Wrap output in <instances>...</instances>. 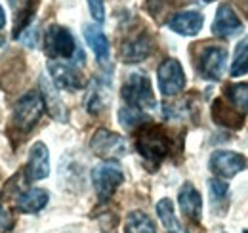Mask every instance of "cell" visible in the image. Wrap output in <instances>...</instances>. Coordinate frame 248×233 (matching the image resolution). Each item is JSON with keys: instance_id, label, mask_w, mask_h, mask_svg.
<instances>
[{"instance_id": "obj_1", "label": "cell", "mask_w": 248, "mask_h": 233, "mask_svg": "<svg viewBox=\"0 0 248 233\" xmlns=\"http://www.w3.org/2000/svg\"><path fill=\"white\" fill-rule=\"evenodd\" d=\"M123 100L130 107H138V109H155L156 100L151 88V81L147 79L145 73H132L128 75L126 83L123 84L121 92Z\"/></svg>"}, {"instance_id": "obj_2", "label": "cell", "mask_w": 248, "mask_h": 233, "mask_svg": "<svg viewBox=\"0 0 248 233\" xmlns=\"http://www.w3.org/2000/svg\"><path fill=\"white\" fill-rule=\"evenodd\" d=\"M44 113V100L38 92H29L25 94L14 107V115L12 122L17 130L21 132H29L36 126V122L40 120V116Z\"/></svg>"}, {"instance_id": "obj_3", "label": "cell", "mask_w": 248, "mask_h": 233, "mask_svg": "<svg viewBox=\"0 0 248 233\" xmlns=\"http://www.w3.org/2000/svg\"><path fill=\"white\" fill-rule=\"evenodd\" d=\"M124 182V174L119 165L115 163H103L97 165L92 170V183L95 187V193L101 201H109L113 193L121 187Z\"/></svg>"}, {"instance_id": "obj_4", "label": "cell", "mask_w": 248, "mask_h": 233, "mask_svg": "<svg viewBox=\"0 0 248 233\" xmlns=\"http://www.w3.org/2000/svg\"><path fill=\"white\" fill-rule=\"evenodd\" d=\"M44 46H46V54L52 59H69L77 52V44H75L71 31L62 25H50L46 29Z\"/></svg>"}, {"instance_id": "obj_5", "label": "cell", "mask_w": 248, "mask_h": 233, "mask_svg": "<svg viewBox=\"0 0 248 233\" xmlns=\"http://www.w3.org/2000/svg\"><path fill=\"white\" fill-rule=\"evenodd\" d=\"M136 147H138V151L141 153L143 159H147L149 163H155L156 165V163H160L168 155L170 142H168V138L158 128H145L140 134V138L136 142Z\"/></svg>"}, {"instance_id": "obj_6", "label": "cell", "mask_w": 248, "mask_h": 233, "mask_svg": "<svg viewBox=\"0 0 248 233\" xmlns=\"http://www.w3.org/2000/svg\"><path fill=\"white\" fill-rule=\"evenodd\" d=\"M156 79L164 96H176L186 88V73L178 59H164L156 69Z\"/></svg>"}, {"instance_id": "obj_7", "label": "cell", "mask_w": 248, "mask_h": 233, "mask_svg": "<svg viewBox=\"0 0 248 233\" xmlns=\"http://www.w3.org/2000/svg\"><path fill=\"white\" fill-rule=\"evenodd\" d=\"M90 149H92L97 157L113 161V159L124 157L126 151H128V146H126L123 136H119V134H115V132H111V130L101 128V130H97L92 136Z\"/></svg>"}, {"instance_id": "obj_8", "label": "cell", "mask_w": 248, "mask_h": 233, "mask_svg": "<svg viewBox=\"0 0 248 233\" xmlns=\"http://www.w3.org/2000/svg\"><path fill=\"white\" fill-rule=\"evenodd\" d=\"M225 61H227V50L221 46H206L201 50L197 69L202 79L208 81H219L225 71Z\"/></svg>"}, {"instance_id": "obj_9", "label": "cell", "mask_w": 248, "mask_h": 233, "mask_svg": "<svg viewBox=\"0 0 248 233\" xmlns=\"http://www.w3.org/2000/svg\"><path fill=\"white\" fill-rule=\"evenodd\" d=\"M48 73L52 77V83L60 90L67 92H77L80 88H84V79L78 73V69L71 63H63L58 59H50L48 61Z\"/></svg>"}, {"instance_id": "obj_10", "label": "cell", "mask_w": 248, "mask_h": 233, "mask_svg": "<svg viewBox=\"0 0 248 233\" xmlns=\"http://www.w3.org/2000/svg\"><path fill=\"white\" fill-rule=\"evenodd\" d=\"M248 166V161L245 155L235 153V151H216L210 157V168L212 172L223 180L237 176L241 170Z\"/></svg>"}, {"instance_id": "obj_11", "label": "cell", "mask_w": 248, "mask_h": 233, "mask_svg": "<svg viewBox=\"0 0 248 233\" xmlns=\"http://www.w3.org/2000/svg\"><path fill=\"white\" fill-rule=\"evenodd\" d=\"M243 31V21L235 14V10L229 4H221L217 8L214 23H212V33L219 38H231Z\"/></svg>"}, {"instance_id": "obj_12", "label": "cell", "mask_w": 248, "mask_h": 233, "mask_svg": "<svg viewBox=\"0 0 248 233\" xmlns=\"http://www.w3.org/2000/svg\"><path fill=\"white\" fill-rule=\"evenodd\" d=\"M204 25V16L199 10H184L170 17L168 27L184 36H195Z\"/></svg>"}, {"instance_id": "obj_13", "label": "cell", "mask_w": 248, "mask_h": 233, "mask_svg": "<svg viewBox=\"0 0 248 233\" xmlns=\"http://www.w3.org/2000/svg\"><path fill=\"white\" fill-rule=\"evenodd\" d=\"M27 170H29L31 180H44L50 174V153H48V147L42 142L32 144L31 151H29Z\"/></svg>"}, {"instance_id": "obj_14", "label": "cell", "mask_w": 248, "mask_h": 233, "mask_svg": "<svg viewBox=\"0 0 248 233\" xmlns=\"http://www.w3.org/2000/svg\"><path fill=\"white\" fill-rule=\"evenodd\" d=\"M109 100H111L109 84L103 83V81H99V79H93L90 88H88L86 100H84L86 111H88L90 115H99V113L105 111V107L109 105Z\"/></svg>"}, {"instance_id": "obj_15", "label": "cell", "mask_w": 248, "mask_h": 233, "mask_svg": "<svg viewBox=\"0 0 248 233\" xmlns=\"http://www.w3.org/2000/svg\"><path fill=\"white\" fill-rule=\"evenodd\" d=\"M178 203L182 212L186 214L187 218L199 222L201 220V214H202V199H201V193L191 185V183H184L180 193H178Z\"/></svg>"}, {"instance_id": "obj_16", "label": "cell", "mask_w": 248, "mask_h": 233, "mask_svg": "<svg viewBox=\"0 0 248 233\" xmlns=\"http://www.w3.org/2000/svg\"><path fill=\"white\" fill-rule=\"evenodd\" d=\"M151 54V38L147 34H138L132 40L124 42L123 50H121V58L124 63H138L143 61Z\"/></svg>"}, {"instance_id": "obj_17", "label": "cell", "mask_w": 248, "mask_h": 233, "mask_svg": "<svg viewBox=\"0 0 248 233\" xmlns=\"http://www.w3.org/2000/svg\"><path fill=\"white\" fill-rule=\"evenodd\" d=\"M48 199H50V195H48L46 189L32 187V189L21 193L17 197V208L21 212H25V214H36L48 204Z\"/></svg>"}, {"instance_id": "obj_18", "label": "cell", "mask_w": 248, "mask_h": 233, "mask_svg": "<svg viewBox=\"0 0 248 233\" xmlns=\"http://www.w3.org/2000/svg\"><path fill=\"white\" fill-rule=\"evenodd\" d=\"M84 38H86L88 46L92 48V52L95 54V58L101 63H105L109 59V40H107L105 33L97 25H86L84 27Z\"/></svg>"}, {"instance_id": "obj_19", "label": "cell", "mask_w": 248, "mask_h": 233, "mask_svg": "<svg viewBox=\"0 0 248 233\" xmlns=\"http://www.w3.org/2000/svg\"><path fill=\"white\" fill-rule=\"evenodd\" d=\"M40 90H42V100H44V107H48L50 115L54 116L56 120H65L67 115H65V107H63L62 100L56 92V88L52 86V83L42 77L40 79Z\"/></svg>"}, {"instance_id": "obj_20", "label": "cell", "mask_w": 248, "mask_h": 233, "mask_svg": "<svg viewBox=\"0 0 248 233\" xmlns=\"http://www.w3.org/2000/svg\"><path fill=\"white\" fill-rule=\"evenodd\" d=\"M212 116L217 124L221 126H231V128H239L243 126V115L241 111H235V107L231 105H223V100H216L212 105Z\"/></svg>"}, {"instance_id": "obj_21", "label": "cell", "mask_w": 248, "mask_h": 233, "mask_svg": "<svg viewBox=\"0 0 248 233\" xmlns=\"http://www.w3.org/2000/svg\"><path fill=\"white\" fill-rule=\"evenodd\" d=\"M124 233H156L155 222L141 210H134L128 214L126 224H124Z\"/></svg>"}, {"instance_id": "obj_22", "label": "cell", "mask_w": 248, "mask_h": 233, "mask_svg": "<svg viewBox=\"0 0 248 233\" xmlns=\"http://www.w3.org/2000/svg\"><path fill=\"white\" fill-rule=\"evenodd\" d=\"M156 214H158V220L162 222V226L170 232L178 233L182 230L178 218H176V212H174V204L170 199H160L156 203Z\"/></svg>"}, {"instance_id": "obj_23", "label": "cell", "mask_w": 248, "mask_h": 233, "mask_svg": "<svg viewBox=\"0 0 248 233\" xmlns=\"http://www.w3.org/2000/svg\"><path fill=\"white\" fill-rule=\"evenodd\" d=\"M248 73V36H245L237 50H235V58L231 63V77H243Z\"/></svg>"}, {"instance_id": "obj_24", "label": "cell", "mask_w": 248, "mask_h": 233, "mask_svg": "<svg viewBox=\"0 0 248 233\" xmlns=\"http://www.w3.org/2000/svg\"><path fill=\"white\" fill-rule=\"evenodd\" d=\"M225 98L239 111H248V84H229L225 88Z\"/></svg>"}, {"instance_id": "obj_25", "label": "cell", "mask_w": 248, "mask_h": 233, "mask_svg": "<svg viewBox=\"0 0 248 233\" xmlns=\"http://www.w3.org/2000/svg\"><path fill=\"white\" fill-rule=\"evenodd\" d=\"M147 120V116L141 113V109H138V107H123L121 111H119V122L123 124L126 130H134V128H138L140 124H143Z\"/></svg>"}, {"instance_id": "obj_26", "label": "cell", "mask_w": 248, "mask_h": 233, "mask_svg": "<svg viewBox=\"0 0 248 233\" xmlns=\"http://www.w3.org/2000/svg\"><path fill=\"white\" fill-rule=\"evenodd\" d=\"M8 2L14 12V17H16V31H19V23H21V29H25V23L29 19L31 0H8Z\"/></svg>"}, {"instance_id": "obj_27", "label": "cell", "mask_w": 248, "mask_h": 233, "mask_svg": "<svg viewBox=\"0 0 248 233\" xmlns=\"http://www.w3.org/2000/svg\"><path fill=\"white\" fill-rule=\"evenodd\" d=\"M17 40H19L21 44L29 46V48H34V46L38 44V27H36V25L25 27V29L21 31V34L17 36Z\"/></svg>"}, {"instance_id": "obj_28", "label": "cell", "mask_w": 248, "mask_h": 233, "mask_svg": "<svg viewBox=\"0 0 248 233\" xmlns=\"http://www.w3.org/2000/svg\"><path fill=\"white\" fill-rule=\"evenodd\" d=\"M208 189H210V195H212V199L214 201H221L225 195H227V189H229V185L225 183V180H210L208 182Z\"/></svg>"}, {"instance_id": "obj_29", "label": "cell", "mask_w": 248, "mask_h": 233, "mask_svg": "<svg viewBox=\"0 0 248 233\" xmlns=\"http://www.w3.org/2000/svg\"><path fill=\"white\" fill-rule=\"evenodd\" d=\"M88 6H90V14L97 23H103L105 19V4L103 0H88Z\"/></svg>"}, {"instance_id": "obj_30", "label": "cell", "mask_w": 248, "mask_h": 233, "mask_svg": "<svg viewBox=\"0 0 248 233\" xmlns=\"http://www.w3.org/2000/svg\"><path fill=\"white\" fill-rule=\"evenodd\" d=\"M12 218H10V214L0 206V230L2 232H10V228H12Z\"/></svg>"}, {"instance_id": "obj_31", "label": "cell", "mask_w": 248, "mask_h": 233, "mask_svg": "<svg viewBox=\"0 0 248 233\" xmlns=\"http://www.w3.org/2000/svg\"><path fill=\"white\" fill-rule=\"evenodd\" d=\"M6 25V14H4V10H2V6H0V29Z\"/></svg>"}, {"instance_id": "obj_32", "label": "cell", "mask_w": 248, "mask_h": 233, "mask_svg": "<svg viewBox=\"0 0 248 233\" xmlns=\"http://www.w3.org/2000/svg\"><path fill=\"white\" fill-rule=\"evenodd\" d=\"M202 2H214V0H202Z\"/></svg>"}, {"instance_id": "obj_33", "label": "cell", "mask_w": 248, "mask_h": 233, "mask_svg": "<svg viewBox=\"0 0 248 233\" xmlns=\"http://www.w3.org/2000/svg\"><path fill=\"white\" fill-rule=\"evenodd\" d=\"M221 233H225V232H221Z\"/></svg>"}, {"instance_id": "obj_34", "label": "cell", "mask_w": 248, "mask_h": 233, "mask_svg": "<svg viewBox=\"0 0 248 233\" xmlns=\"http://www.w3.org/2000/svg\"><path fill=\"white\" fill-rule=\"evenodd\" d=\"M170 233H174V232H170Z\"/></svg>"}, {"instance_id": "obj_35", "label": "cell", "mask_w": 248, "mask_h": 233, "mask_svg": "<svg viewBox=\"0 0 248 233\" xmlns=\"http://www.w3.org/2000/svg\"><path fill=\"white\" fill-rule=\"evenodd\" d=\"M245 233H248V232H245Z\"/></svg>"}]
</instances>
